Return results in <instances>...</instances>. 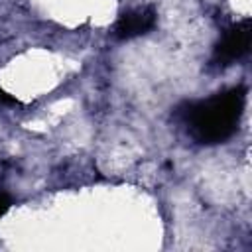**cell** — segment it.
Listing matches in <instances>:
<instances>
[{"mask_svg": "<svg viewBox=\"0 0 252 252\" xmlns=\"http://www.w3.org/2000/svg\"><path fill=\"white\" fill-rule=\"evenodd\" d=\"M244 100L246 89L238 85L215 93L209 98L187 104L181 112V120L187 128V134L197 144H222L238 128L244 110Z\"/></svg>", "mask_w": 252, "mask_h": 252, "instance_id": "obj_1", "label": "cell"}, {"mask_svg": "<svg viewBox=\"0 0 252 252\" xmlns=\"http://www.w3.org/2000/svg\"><path fill=\"white\" fill-rule=\"evenodd\" d=\"M252 43V22L250 20H240L236 24H232L222 37L219 39V43L215 45L213 51V65L215 67H228L232 63H236L238 59H242Z\"/></svg>", "mask_w": 252, "mask_h": 252, "instance_id": "obj_2", "label": "cell"}, {"mask_svg": "<svg viewBox=\"0 0 252 252\" xmlns=\"http://www.w3.org/2000/svg\"><path fill=\"white\" fill-rule=\"evenodd\" d=\"M156 22H158V14L152 6L128 10V12L120 14V18L116 20L112 35L116 39H132V37L152 32L156 28Z\"/></svg>", "mask_w": 252, "mask_h": 252, "instance_id": "obj_3", "label": "cell"}, {"mask_svg": "<svg viewBox=\"0 0 252 252\" xmlns=\"http://www.w3.org/2000/svg\"><path fill=\"white\" fill-rule=\"evenodd\" d=\"M10 205H12L10 195H8V193H4V191H0V219H2V217H4V213L10 209Z\"/></svg>", "mask_w": 252, "mask_h": 252, "instance_id": "obj_4", "label": "cell"}, {"mask_svg": "<svg viewBox=\"0 0 252 252\" xmlns=\"http://www.w3.org/2000/svg\"><path fill=\"white\" fill-rule=\"evenodd\" d=\"M0 104H18V100L14 96H10L6 91L0 89Z\"/></svg>", "mask_w": 252, "mask_h": 252, "instance_id": "obj_5", "label": "cell"}]
</instances>
